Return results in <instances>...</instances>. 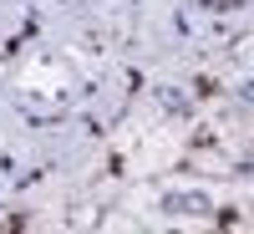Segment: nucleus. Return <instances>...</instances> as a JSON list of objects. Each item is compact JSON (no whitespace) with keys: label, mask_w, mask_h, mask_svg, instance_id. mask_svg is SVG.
I'll list each match as a JSON object with an SVG mask.
<instances>
[{"label":"nucleus","mask_w":254,"mask_h":234,"mask_svg":"<svg viewBox=\"0 0 254 234\" xmlns=\"http://www.w3.org/2000/svg\"><path fill=\"white\" fill-rule=\"evenodd\" d=\"M244 102H254V81H249V87H244Z\"/></svg>","instance_id":"1"}]
</instances>
